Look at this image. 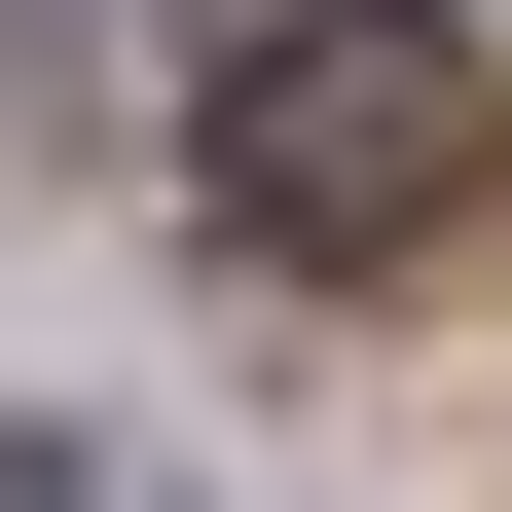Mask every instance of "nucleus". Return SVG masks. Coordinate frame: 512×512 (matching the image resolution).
Masks as SVG:
<instances>
[{"label": "nucleus", "instance_id": "nucleus-1", "mask_svg": "<svg viewBox=\"0 0 512 512\" xmlns=\"http://www.w3.org/2000/svg\"><path fill=\"white\" fill-rule=\"evenodd\" d=\"M183 183H220V256H293V293H366V256H439L512 183V74L439 37V0H256L220 110H183Z\"/></svg>", "mask_w": 512, "mask_h": 512}, {"label": "nucleus", "instance_id": "nucleus-3", "mask_svg": "<svg viewBox=\"0 0 512 512\" xmlns=\"http://www.w3.org/2000/svg\"><path fill=\"white\" fill-rule=\"evenodd\" d=\"M0 37H37V74H110V37H147V0H0Z\"/></svg>", "mask_w": 512, "mask_h": 512}, {"label": "nucleus", "instance_id": "nucleus-2", "mask_svg": "<svg viewBox=\"0 0 512 512\" xmlns=\"http://www.w3.org/2000/svg\"><path fill=\"white\" fill-rule=\"evenodd\" d=\"M0 512H183V476H147V439H0Z\"/></svg>", "mask_w": 512, "mask_h": 512}]
</instances>
